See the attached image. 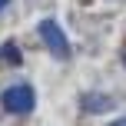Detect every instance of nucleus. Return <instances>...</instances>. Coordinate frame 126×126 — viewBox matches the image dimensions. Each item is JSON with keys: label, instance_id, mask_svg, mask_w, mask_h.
<instances>
[{"label": "nucleus", "instance_id": "obj_1", "mask_svg": "<svg viewBox=\"0 0 126 126\" xmlns=\"http://www.w3.org/2000/svg\"><path fill=\"white\" fill-rule=\"evenodd\" d=\"M0 103H3L7 113L23 116V113H30V110H33V103H37V100H33V90L27 86V83H17V86H7V90H3Z\"/></svg>", "mask_w": 126, "mask_h": 126}, {"label": "nucleus", "instance_id": "obj_2", "mask_svg": "<svg viewBox=\"0 0 126 126\" xmlns=\"http://www.w3.org/2000/svg\"><path fill=\"white\" fill-rule=\"evenodd\" d=\"M40 37H43V43L50 47L60 60L70 57V40H66V33L57 27V20H43V23H40Z\"/></svg>", "mask_w": 126, "mask_h": 126}, {"label": "nucleus", "instance_id": "obj_3", "mask_svg": "<svg viewBox=\"0 0 126 126\" xmlns=\"http://www.w3.org/2000/svg\"><path fill=\"white\" fill-rule=\"evenodd\" d=\"M83 110L86 113H103V110H113V100L100 96V93H90V96H83Z\"/></svg>", "mask_w": 126, "mask_h": 126}, {"label": "nucleus", "instance_id": "obj_4", "mask_svg": "<svg viewBox=\"0 0 126 126\" xmlns=\"http://www.w3.org/2000/svg\"><path fill=\"white\" fill-rule=\"evenodd\" d=\"M0 57H3L7 63H13V66H17V63H20V50H17V43H3V53H0Z\"/></svg>", "mask_w": 126, "mask_h": 126}, {"label": "nucleus", "instance_id": "obj_5", "mask_svg": "<svg viewBox=\"0 0 126 126\" xmlns=\"http://www.w3.org/2000/svg\"><path fill=\"white\" fill-rule=\"evenodd\" d=\"M110 126H126V116H123V120H113V123H110Z\"/></svg>", "mask_w": 126, "mask_h": 126}, {"label": "nucleus", "instance_id": "obj_6", "mask_svg": "<svg viewBox=\"0 0 126 126\" xmlns=\"http://www.w3.org/2000/svg\"><path fill=\"white\" fill-rule=\"evenodd\" d=\"M7 3H10V0H0V10H3V7H7Z\"/></svg>", "mask_w": 126, "mask_h": 126}]
</instances>
